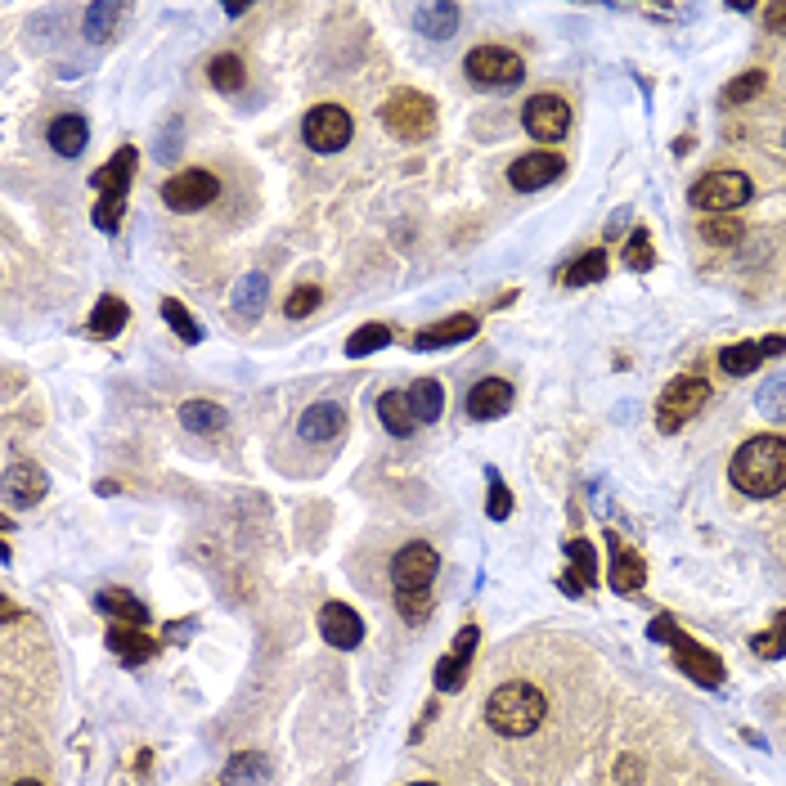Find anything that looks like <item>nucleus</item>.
Segmentation results:
<instances>
[{
    "mask_svg": "<svg viewBox=\"0 0 786 786\" xmlns=\"http://www.w3.org/2000/svg\"><path fill=\"white\" fill-rule=\"evenodd\" d=\"M513 410V382L503 378H481L472 391H468V414L477 423H490V418H503Z\"/></svg>",
    "mask_w": 786,
    "mask_h": 786,
    "instance_id": "4468645a",
    "label": "nucleus"
},
{
    "mask_svg": "<svg viewBox=\"0 0 786 786\" xmlns=\"http://www.w3.org/2000/svg\"><path fill=\"white\" fill-rule=\"evenodd\" d=\"M463 674H468V661L449 652V656L436 665V688H440V692H455V688H463Z\"/></svg>",
    "mask_w": 786,
    "mask_h": 786,
    "instance_id": "58836bf2",
    "label": "nucleus"
},
{
    "mask_svg": "<svg viewBox=\"0 0 786 786\" xmlns=\"http://www.w3.org/2000/svg\"><path fill=\"white\" fill-rule=\"evenodd\" d=\"M319 630H324V643H332L337 652H351V647H360V638H364V621H360V615H356L347 602H324Z\"/></svg>",
    "mask_w": 786,
    "mask_h": 786,
    "instance_id": "f8f14e48",
    "label": "nucleus"
},
{
    "mask_svg": "<svg viewBox=\"0 0 786 786\" xmlns=\"http://www.w3.org/2000/svg\"><path fill=\"white\" fill-rule=\"evenodd\" d=\"M602 279H607V252H602V248H593L589 256H580L567 274H561V284L585 288V284H602Z\"/></svg>",
    "mask_w": 786,
    "mask_h": 786,
    "instance_id": "2f4dec72",
    "label": "nucleus"
},
{
    "mask_svg": "<svg viewBox=\"0 0 786 786\" xmlns=\"http://www.w3.org/2000/svg\"><path fill=\"white\" fill-rule=\"evenodd\" d=\"M760 90H764V73H746V77H738V81L723 86V103H746V99H755Z\"/></svg>",
    "mask_w": 786,
    "mask_h": 786,
    "instance_id": "a19ab883",
    "label": "nucleus"
},
{
    "mask_svg": "<svg viewBox=\"0 0 786 786\" xmlns=\"http://www.w3.org/2000/svg\"><path fill=\"white\" fill-rule=\"evenodd\" d=\"M706 401H710V386H706L701 378H674V382L661 391L656 427H661V432H679Z\"/></svg>",
    "mask_w": 786,
    "mask_h": 786,
    "instance_id": "0eeeda50",
    "label": "nucleus"
},
{
    "mask_svg": "<svg viewBox=\"0 0 786 786\" xmlns=\"http://www.w3.org/2000/svg\"><path fill=\"white\" fill-rule=\"evenodd\" d=\"M477 630L468 625V630H459V638H455V656H463V661H472V652H477Z\"/></svg>",
    "mask_w": 786,
    "mask_h": 786,
    "instance_id": "de8ad7c7",
    "label": "nucleus"
},
{
    "mask_svg": "<svg viewBox=\"0 0 786 786\" xmlns=\"http://www.w3.org/2000/svg\"><path fill=\"white\" fill-rule=\"evenodd\" d=\"M643 576H647V571H643V557L615 544V557H611V576H607V580H611V589H615V593H634V589L643 585Z\"/></svg>",
    "mask_w": 786,
    "mask_h": 786,
    "instance_id": "b1692460",
    "label": "nucleus"
},
{
    "mask_svg": "<svg viewBox=\"0 0 786 786\" xmlns=\"http://www.w3.org/2000/svg\"><path fill=\"white\" fill-rule=\"evenodd\" d=\"M382 127L396 131L401 140H423L432 127H436V108L427 95L418 90H396L386 103H382Z\"/></svg>",
    "mask_w": 786,
    "mask_h": 786,
    "instance_id": "20e7f679",
    "label": "nucleus"
},
{
    "mask_svg": "<svg viewBox=\"0 0 786 786\" xmlns=\"http://www.w3.org/2000/svg\"><path fill=\"white\" fill-rule=\"evenodd\" d=\"M14 786H41V782H36V777H23V782H14Z\"/></svg>",
    "mask_w": 786,
    "mask_h": 786,
    "instance_id": "8fccbe9b",
    "label": "nucleus"
},
{
    "mask_svg": "<svg viewBox=\"0 0 786 786\" xmlns=\"http://www.w3.org/2000/svg\"><path fill=\"white\" fill-rule=\"evenodd\" d=\"M405 396H410V410H414V418H418V427L427 423H436L440 418V410H445V391H440V382L436 378H423V382H414L410 391H405Z\"/></svg>",
    "mask_w": 786,
    "mask_h": 786,
    "instance_id": "4be33fe9",
    "label": "nucleus"
},
{
    "mask_svg": "<svg viewBox=\"0 0 786 786\" xmlns=\"http://www.w3.org/2000/svg\"><path fill=\"white\" fill-rule=\"evenodd\" d=\"M755 652H760L764 661H773V656H782V652H786V615H777V625H773L768 634H760V638H755Z\"/></svg>",
    "mask_w": 786,
    "mask_h": 786,
    "instance_id": "37998d69",
    "label": "nucleus"
},
{
    "mask_svg": "<svg viewBox=\"0 0 786 786\" xmlns=\"http://www.w3.org/2000/svg\"><path fill=\"white\" fill-rule=\"evenodd\" d=\"M674 661H679V669L688 674V679H697L701 688H719L723 684V661L714 652H706L701 643L674 634Z\"/></svg>",
    "mask_w": 786,
    "mask_h": 786,
    "instance_id": "9b49d317",
    "label": "nucleus"
},
{
    "mask_svg": "<svg viewBox=\"0 0 786 786\" xmlns=\"http://www.w3.org/2000/svg\"><path fill=\"white\" fill-rule=\"evenodd\" d=\"M108 647L118 652V656H122L127 665H135V661H149V656L157 652L149 634H140V630H127V625H118V630L108 634Z\"/></svg>",
    "mask_w": 786,
    "mask_h": 786,
    "instance_id": "bb28decb",
    "label": "nucleus"
},
{
    "mask_svg": "<svg viewBox=\"0 0 786 786\" xmlns=\"http://www.w3.org/2000/svg\"><path fill=\"white\" fill-rule=\"evenodd\" d=\"M652 261H656L652 234H647V230H634V234H630V248H625V265H630V270H652Z\"/></svg>",
    "mask_w": 786,
    "mask_h": 786,
    "instance_id": "ea45409f",
    "label": "nucleus"
},
{
    "mask_svg": "<svg viewBox=\"0 0 786 786\" xmlns=\"http://www.w3.org/2000/svg\"><path fill=\"white\" fill-rule=\"evenodd\" d=\"M401 615L410 625L432 621V593H401Z\"/></svg>",
    "mask_w": 786,
    "mask_h": 786,
    "instance_id": "79ce46f5",
    "label": "nucleus"
},
{
    "mask_svg": "<svg viewBox=\"0 0 786 786\" xmlns=\"http://www.w3.org/2000/svg\"><path fill=\"white\" fill-rule=\"evenodd\" d=\"M561 172H567V162H561L557 153H526V157H517V162L509 166V181H513V189L531 194V189L553 185Z\"/></svg>",
    "mask_w": 786,
    "mask_h": 786,
    "instance_id": "ddd939ff",
    "label": "nucleus"
},
{
    "mask_svg": "<svg viewBox=\"0 0 786 786\" xmlns=\"http://www.w3.org/2000/svg\"><path fill=\"white\" fill-rule=\"evenodd\" d=\"M701 239L710 243V248H733V243H742V220L738 216H706L701 220Z\"/></svg>",
    "mask_w": 786,
    "mask_h": 786,
    "instance_id": "7c9ffc66",
    "label": "nucleus"
},
{
    "mask_svg": "<svg viewBox=\"0 0 786 786\" xmlns=\"http://www.w3.org/2000/svg\"><path fill=\"white\" fill-rule=\"evenodd\" d=\"M131 166H135V149L127 144V149H118V153H112V162H103V166H99V172H95L90 181H95V189H99L103 198H118V203H127Z\"/></svg>",
    "mask_w": 786,
    "mask_h": 786,
    "instance_id": "dca6fc26",
    "label": "nucleus"
},
{
    "mask_svg": "<svg viewBox=\"0 0 786 786\" xmlns=\"http://www.w3.org/2000/svg\"><path fill=\"white\" fill-rule=\"evenodd\" d=\"M45 490H50V481H45V472L32 468V463H14V468L6 472V494H10L14 503H36Z\"/></svg>",
    "mask_w": 786,
    "mask_h": 786,
    "instance_id": "412c9836",
    "label": "nucleus"
},
{
    "mask_svg": "<svg viewBox=\"0 0 786 786\" xmlns=\"http://www.w3.org/2000/svg\"><path fill=\"white\" fill-rule=\"evenodd\" d=\"M764 360H768V347H764V342H738V347H728V351L719 356V369H723L728 378H746V373H755Z\"/></svg>",
    "mask_w": 786,
    "mask_h": 786,
    "instance_id": "5701e85b",
    "label": "nucleus"
},
{
    "mask_svg": "<svg viewBox=\"0 0 786 786\" xmlns=\"http://www.w3.org/2000/svg\"><path fill=\"white\" fill-rule=\"evenodd\" d=\"M99 611H112V615H122L127 625H144V621H149L144 602H140L135 593H127V589H108V593H99Z\"/></svg>",
    "mask_w": 786,
    "mask_h": 786,
    "instance_id": "c85d7f7f",
    "label": "nucleus"
},
{
    "mask_svg": "<svg viewBox=\"0 0 786 786\" xmlns=\"http://www.w3.org/2000/svg\"><path fill=\"white\" fill-rule=\"evenodd\" d=\"M127 319H131V310H127L122 297H99L95 310H90V332L95 337H118L127 328Z\"/></svg>",
    "mask_w": 786,
    "mask_h": 786,
    "instance_id": "393cba45",
    "label": "nucleus"
},
{
    "mask_svg": "<svg viewBox=\"0 0 786 786\" xmlns=\"http://www.w3.org/2000/svg\"><path fill=\"white\" fill-rule=\"evenodd\" d=\"M378 418L386 423L391 436H401V440L414 436V427H418V418H414V410H410V396H405V391H382Z\"/></svg>",
    "mask_w": 786,
    "mask_h": 786,
    "instance_id": "6ab92c4d",
    "label": "nucleus"
},
{
    "mask_svg": "<svg viewBox=\"0 0 786 786\" xmlns=\"http://www.w3.org/2000/svg\"><path fill=\"white\" fill-rule=\"evenodd\" d=\"M265 760L261 755H239L230 760V768H225V786H261L265 782Z\"/></svg>",
    "mask_w": 786,
    "mask_h": 786,
    "instance_id": "72a5a7b5",
    "label": "nucleus"
},
{
    "mask_svg": "<svg viewBox=\"0 0 786 786\" xmlns=\"http://www.w3.org/2000/svg\"><path fill=\"white\" fill-rule=\"evenodd\" d=\"M181 427H189L198 436H220L225 427H230V414H225L220 405H211V401H185L181 405Z\"/></svg>",
    "mask_w": 786,
    "mask_h": 786,
    "instance_id": "aec40b11",
    "label": "nucleus"
},
{
    "mask_svg": "<svg viewBox=\"0 0 786 786\" xmlns=\"http://www.w3.org/2000/svg\"><path fill=\"white\" fill-rule=\"evenodd\" d=\"M391 342V328L386 324H364V328H356L351 337H347V356H373V351H382Z\"/></svg>",
    "mask_w": 786,
    "mask_h": 786,
    "instance_id": "473e14b6",
    "label": "nucleus"
},
{
    "mask_svg": "<svg viewBox=\"0 0 786 786\" xmlns=\"http://www.w3.org/2000/svg\"><path fill=\"white\" fill-rule=\"evenodd\" d=\"M688 198H692V207L723 216V211L751 203V176H742V172H710V176H701V181L692 185Z\"/></svg>",
    "mask_w": 786,
    "mask_h": 786,
    "instance_id": "6e6552de",
    "label": "nucleus"
},
{
    "mask_svg": "<svg viewBox=\"0 0 786 786\" xmlns=\"http://www.w3.org/2000/svg\"><path fill=\"white\" fill-rule=\"evenodd\" d=\"M522 122H526V131H531L535 140L557 144L561 135L571 131V103L561 99V95H535V99H526V108H522Z\"/></svg>",
    "mask_w": 786,
    "mask_h": 786,
    "instance_id": "1a4fd4ad",
    "label": "nucleus"
},
{
    "mask_svg": "<svg viewBox=\"0 0 786 786\" xmlns=\"http://www.w3.org/2000/svg\"><path fill=\"white\" fill-rule=\"evenodd\" d=\"M760 410H764L768 418L786 423V373H777V378L764 382V391H760Z\"/></svg>",
    "mask_w": 786,
    "mask_h": 786,
    "instance_id": "c9c22d12",
    "label": "nucleus"
},
{
    "mask_svg": "<svg viewBox=\"0 0 786 786\" xmlns=\"http://www.w3.org/2000/svg\"><path fill=\"white\" fill-rule=\"evenodd\" d=\"M485 513H490L494 522H503V517L513 513V494H509V485H503V481H494V485H490V503H485Z\"/></svg>",
    "mask_w": 786,
    "mask_h": 786,
    "instance_id": "a18cd8bd",
    "label": "nucleus"
},
{
    "mask_svg": "<svg viewBox=\"0 0 786 786\" xmlns=\"http://www.w3.org/2000/svg\"><path fill=\"white\" fill-rule=\"evenodd\" d=\"M571 553H576V561H580V580H585V585H593V580H598V561H593V548H589L585 539H576V544H571Z\"/></svg>",
    "mask_w": 786,
    "mask_h": 786,
    "instance_id": "49530a36",
    "label": "nucleus"
},
{
    "mask_svg": "<svg viewBox=\"0 0 786 786\" xmlns=\"http://www.w3.org/2000/svg\"><path fill=\"white\" fill-rule=\"evenodd\" d=\"M118 19H122V6H90L86 10V36L90 41H108V32H112Z\"/></svg>",
    "mask_w": 786,
    "mask_h": 786,
    "instance_id": "e433bc0d",
    "label": "nucleus"
},
{
    "mask_svg": "<svg viewBox=\"0 0 786 786\" xmlns=\"http://www.w3.org/2000/svg\"><path fill=\"white\" fill-rule=\"evenodd\" d=\"M544 714H548V701L535 684H503L485 697V719L499 738H531L544 723Z\"/></svg>",
    "mask_w": 786,
    "mask_h": 786,
    "instance_id": "f03ea898",
    "label": "nucleus"
},
{
    "mask_svg": "<svg viewBox=\"0 0 786 786\" xmlns=\"http://www.w3.org/2000/svg\"><path fill=\"white\" fill-rule=\"evenodd\" d=\"M463 68H468L472 86H481V90H509V86H517L526 77L522 59L513 50H503V45H477Z\"/></svg>",
    "mask_w": 786,
    "mask_h": 786,
    "instance_id": "7ed1b4c3",
    "label": "nucleus"
},
{
    "mask_svg": "<svg viewBox=\"0 0 786 786\" xmlns=\"http://www.w3.org/2000/svg\"><path fill=\"white\" fill-rule=\"evenodd\" d=\"M216 194H220V185H216L211 172H203V166H189V172H181V176H172V181L162 185V203L172 207V211H198Z\"/></svg>",
    "mask_w": 786,
    "mask_h": 786,
    "instance_id": "9d476101",
    "label": "nucleus"
},
{
    "mask_svg": "<svg viewBox=\"0 0 786 786\" xmlns=\"http://www.w3.org/2000/svg\"><path fill=\"white\" fill-rule=\"evenodd\" d=\"M162 319H166V324H172V328L181 332V342H189V347H198V342H203V324H198V319H194V315H189L181 302H172V297H166V302H162Z\"/></svg>",
    "mask_w": 786,
    "mask_h": 786,
    "instance_id": "f704fd0d",
    "label": "nucleus"
},
{
    "mask_svg": "<svg viewBox=\"0 0 786 786\" xmlns=\"http://www.w3.org/2000/svg\"><path fill=\"white\" fill-rule=\"evenodd\" d=\"M265 297H270V284H265V274H248L243 284L234 288V310L243 319H256L265 310Z\"/></svg>",
    "mask_w": 786,
    "mask_h": 786,
    "instance_id": "cd10ccee",
    "label": "nucleus"
},
{
    "mask_svg": "<svg viewBox=\"0 0 786 786\" xmlns=\"http://www.w3.org/2000/svg\"><path fill=\"white\" fill-rule=\"evenodd\" d=\"M342 427H347V410L337 405V401H319V405H310L306 414H302V436L306 440H337L342 436Z\"/></svg>",
    "mask_w": 786,
    "mask_h": 786,
    "instance_id": "f3484780",
    "label": "nucleus"
},
{
    "mask_svg": "<svg viewBox=\"0 0 786 786\" xmlns=\"http://www.w3.org/2000/svg\"><path fill=\"white\" fill-rule=\"evenodd\" d=\"M122 211H127V203H118V198H99V207H95V225L103 234H112L122 225Z\"/></svg>",
    "mask_w": 786,
    "mask_h": 786,
    "instance_id": "c03bdc74",
    "label": "nucleus"
},
{
    "mask_svg": "<svg viewBox=\"0 0 786 786\" xmlns=\"http://www.w3.org/2000/svg\"><path fill=\"white\" fill-rule=\"evenodd\" d=\"M319 306H324V288H319V284H302V288L288 297L284 315H288V319H306V315L319 310Z\"/></svg>",
    "mask_w": 786,
    "mask_h": 786,
    "instance_id": "4c0bfd02",
    "label": "nucleus"
},
{
    "mask_svg": "<svg viewBox=\"0 0 786 786\" xmlns=\"http://www.w3.org/2000/svg\"><path fill=\"white\" fill-rule=\"evenodd\" d=\"M733 485L751 499H773L786 490V440L782 436H751L733 463H728Z\"/></svg>",
    "mask_w": 786,
    "mask_h": 786,
    "instance_id": "f257e3e1",
    "label": "nucleus"
},
{
    "mask_svg": "<svg viewBox=\"0 0 786 786\" xmlns=\"http://www.w3.org/2000/svg\"><path fill=\"white\" fill-rule=\"evenodd\" d=\"M764 23H768L773 32H786V6H768V10H764Z\"/></svg>",
    "mask_w": 786,
    "mask_h": 786,
    "instance_id": "09e8293b",
    "label": "nucleus"
},
{
    "mask_svg": "<svg viewBox=\"0 0 786 786\" xmlns=\"http://www.w3.org/2000/svg\"><path fill=\"white\" fill-rule=\"evenodd\" d=\"M477 328H481V319H472V315H449V319L414 332V351H436V347L468 342V337H477Z\"/></svg>",
    "mask_w": 786,
    "mask_h": 786,
    "instance_id": "2eb2a0df",
    "label": "nucleus"
},
{
    "mask_svg": "<svg viewBox=\"0 0 786 786\" xmlns=\"http://www.w3.org/2000/svg\"><path fill=\"white\" fill-rule=\"evenodd\" d=\"M351 112L342 103H319L306 112V122H302V140L315 149V153H337V149H347L351 144Z\"/></svg>",
    "mask_w": 786,
    "mask_h": 786,
    "instance_id": "423d86ee",
    "label": "nucleus"
},
{
    "mask_svg": "<svg viewBox=\"0 0 786 786\" xmlns=\"http://www.w3.org/2000/svg\"><path fill=\"white\" fill-rule=\"evenodd\" d=\"M207 81H211L216 90H225V95H234V90H243L248 68H243L239 54H216L211 68H207Z\"/></svg>",
    "mask_w": 786,
    "mask_h": 786,
    "instance_id": "a878e982",
    "label": "nucleus"
},
{
    "mask_svg": "<svg viewBox=\"0 0 786 786\" xmlns=\"http://www.w3.org/2000/svg\"><path fill=\"white\" fill-rule=\"evenodd\" d=\"M418 28L432 36V41H445L459 32V6H427L418 10Z\"/></svg>",
    "mask_w": 786,
    "mask_h": 786,
    "instance_id": "c756f323",
    "label": "nucleus"
},
{
    "mask_svg": "<svg viewBox=\"0 0 786 786\" xmlns=\"http://www.w3.org/2000/svg\"><path fill=\"white\" fill-rule=\"evenodd\" d=\"M436 571H440V557L423 539L405 544L396 557H391V585H396V593H427Z\"/></svg>",
    "mask_w": 786,
    "mask_h": 786,
    "instance_id": "39448f33",
    "label": "nucleus"
},
{
    "mask_svg": "<svg viewBox=\"0 0 786 786\" xmlns=\"http://www.w3.org/2000/svg\"><path fill=\"white\" fill-rule=\"evenodd\" d=\"M45 140H50V149L59 153V157H81V149L90 140V127H86V118H77V112H64V118L50 122Z\"/></svg>",
    "mask_w": 786,
    "mask_h": 786,
    "instance_id": "a211bd4d",
    "label": "nucleus"
},
{
    "mask_svg": "<svg viewBox=\"0 0 786 786\" xmlns=\"http://www.w3.org/2000/svg\"><path fill=\"white\" fill-rule=\"evenodd\" d=\"M410 786H436V782H410Z\"/></svg>",
    "mask_w": 786,
    "mask_h": 786,
    "instance_id": "3c124183",
    "label": "nucleus"
}]
</instances>
